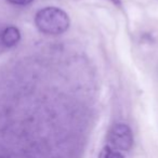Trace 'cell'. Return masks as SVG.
I'll use <instances>...</instances> for the list:
<instances>
[{
  "mask_svg": "<svg viewBox=\"0 0 158 158\" xmlns=\"http://www.w3.org/2000/svg\"><path fill=\"white\" fill-rule=\"evenodd\" d=\"M35 24L41 33L47 35H61L69 27L67 13L56 7H46L36 13Z\"/></svg>",
  "mask_w": 158,
  "mask_h": 158,
  "instance_id": "1",
  "label": "cell"
},
{
  "mask_svg": "<svg viewBox=\"0 0 158 158\" xmlns=\"http://www.w3.org/2000/svg\"><path fill=\"white\" fill-rule=\"evenodd\" d=\"M108 146L118 152H128L133 146V133L126 123H116L107 134Z\"/></svg>",
  "mask_w": 158,
  "mask_h": 158,
  "instance_id": "2",
  "label": "cell"
},
{
  "mask_svg": "<svg viewBox=\"0 0 158 158\" xmlns=\"http://www.w3.org/2000/svg\"><path fill=\"white\" fill-rule=\"evenodd\" d=\"M0 40L5 47L12 48V47L16 46L21 40V31L15 26H8L1 33Z\"/></svg>",
  "mask_w": 158,
  "mask_h": 158,
  "instance_id": "3",
  "label": "cell"
},
{
  "mask_svg": "<svg viewBox=\"0 0 158 158\" xmlns=\"http://www.w3.org/2000/svg\"><path fill=\"white\" fill-rule=\"evenodd\" d=\"M99 158H125L121 152H118L116 149L112 148L110 146H105L101 151L99 155Z\"/></svg>",
  "mask_w": 158,
  "mask_h": 158,
  "instance_id": "4",
  "label": "cell"
},
{
  "mask_svg": "<svg viewBox=\"0 0 158 158\" xmlns=\"http://www.w3.org/2000/svg\"><path fill=\"white\" fill-rule=\"evenodd\" d=\"M7 1L15 6H28L33 2L34 0H7Z\"/></svg>",
  "mask_w": 158,
  "mask_h": 158,
  "instance_id": "5",
  "label": "cell"
},
{
  "mask_svg": "<svg viewBox=\"0 0 158 158\" xmlns=\"http://www.w3.org/2000/svg\"><path fill=\"white\" fill-rule=\"evenodd\" d=\"M112 1L115 3V5H118V6H120V1H119V0H112Z\"/></svg>",
  "mask_w": 158,
  "mask_h": 158,
  "instance_id": "6",
  "label": "cell"
}]
</instances>
